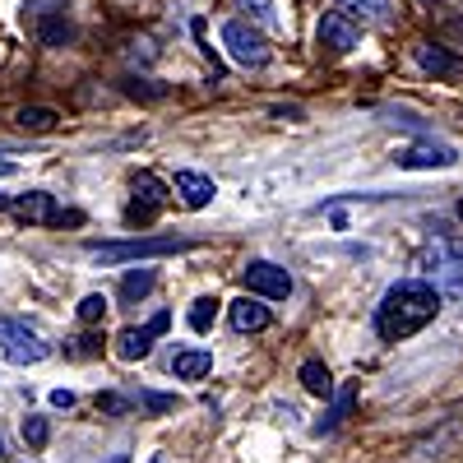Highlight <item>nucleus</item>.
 Listing matches in <instances>:
<instances>
[{
	"label": "nucleus",
	"instance_id": "7ed1b4c3",
	"mask_svg": "<svg viewBox=\"0 0 463 463\" xmlns=\"http://www.w3.org/2000/svg\"><path fill=\"white\" fill-rule=\"evenodd\" d=\"M195 250L190 237H135V241H89V255L121 264V260H158V255H181Z\"/></svg>",
	"mask_w": 463,
	"mask_h": 463
},
{
	"label": "nucleus",
	"instance_id": "0eeeda50",
	"mask_svg": "<svg viewBox=\"0 0 463 463\" xmlns=\"http://www.w3.org/2000/svg\"><path fill=\"white\" fill-rule=\"evenodd\" d=\"M10 213L24 218V222H52V227H80L84 213H74V209H56V200L47 195V190H33V195H19L10 200Z\"/></svg>",
	"mask_w": 463,
	"mask_h": 463
},
{
	"label": "nucleus",
	"instance_id": "c85d7f7f",
	"mask_svg": "<svg viewBox=\"0 0 463 463\" xmlns=\"http://www.w3.org/2000/svg\"><path fill=\"white\" fill-rule=\"evenodd\" d=\"M52 408H74V394L70 390H52Z\"/></svg>",
	"mask_w": 463,
	"mask_h": 463
},
{
	"label": "nucleus",
	"instance_id": "a211bd4d",
	"mask_svg": "<svg viewBox=\"0 0 463 463\" xmlns=\"http://www.w3.org/2000/svg\"><path fill=\"white\" fill-rule=\"evenodd\" d=\"M213 371V353H204V347H185V353L172 357V375L176 380H204Z\"/></svg>",
	"mask_w": 463,
	"mask_h": 463
},
{
	"label": "nucleus",
	"instance_id": "4468645a",
	"mask_svg": "<svg viewBox=\"0 0 463 463\" xmlns=\"http://www.w3.org/2000/svg\"><path fill=\"white\" fill-rule=\"evenodd\" d=\"M417 65L431 74V80H463V56H454V52H445V47H436V43H427V47H417Z\"/></svg>",
	"mask_w": 463,
	"mask_h": 463
},
{
	"label": "nucleus",
	"instance_id": "6e6552de",
	"mask_svg": "<svg viewBox=\"0 0 463 463\" xmlns=\"http://www.w3.org/2000/svg\"><path fill=\"white\" fill-rule=\"evenodd\" d=\"M33 33H37V43H43V47L74 43V24H70L61 0H33Z\"/></svg>",
	"mask_w": 463,
	"mask_h": 463
},
{
	"label": "nucleus",
	"instance_id": "aec40b11",
	"mask_svg": "<svg viewBox=\"0 0 463 463\" xmlns=\"http://www.w3.org/2000/svg\"><path fill=\"white\" fill-rule=\"evenodd\" d=\"M19 130H28V135H52L56 126H61V116L52 111V107H19Z\"/></svg>",
	"mask_w": 463,
	"mask_h": 463
},
{
	"label": "nucleus",
	"instance_id": "f257e3e1",
	"mask_svg": "<svg viewBox=\"0 0 463 463\" xmlns=\"http://www.w3.org/2000/svg\"><path fill=\"white\" fill-rule=\"evenodd\" d=\"M436 316H440L436 283H427V279H399L390 292L380 297V306H375V334L384 343H399V338H412L417 329H427Z\"/></svg>",
	"mask_w": 463,
	"mask_h": 463
},
{
	"label": "nucleus",
	"instance_id": "cd10ccee",
	"mask_svg": "<svg viewBox=\"0 0 463 463\" xmlns=\"http://www.w3.org/2000/svg\"><path fill=\"white\" fill-rule=\"evenodd\" d=\"M93 353H102L98 338H74V347H70V357H93Z\"/></svg>",
	"mask_w": 463,
	"mask_h": 463
},
{
	"label": "nucleus",
	"instance_id": "5701e85b",
	"mask_svg": "<svg viewBox=\"0 0 463 463\" xmlns=\"http://www.w3.org/2000/svg\"><path fill=\"white\" fill-rule=\"evenodd\" d=\"M213 316H218V301H213V297H200L195 306H190V329L209 334V329H213Z\"/></svg>",
	"mask_w": 463,
	"mask_h": 463
},
{
	"label": "nucleus",
	"instance_id": "c756f323",
	"mask_svg": "<svg viewBox=\"0 0 463 463\" xmlns=\"http://www.w3.org/2000/svg\"><path fill=\"white\" fill-rule=\"evenodd\" d=\"M14 172H19L14 163H5V158H0V176H14Z\"/></svg>",
	"mask_w": 463,
	"mask_h": 463
},
{
	"label": "nucleus",
	"instance_id": "2eb2a0df",
	"mask_svg": "<svg viewBox=\"0 0 463 463\" xmlns=\"http://www.w3.org/2000/svg\"><path fill=\"white\" fill-rule=\"evenodd\" d=\"M338 10L362 19V24H375V28L394 24V0H338Z\"/></svg>",
	"mask_w": 463,
	"mask_h": 463
},
{
	"label": "nucleus",
	"instance_id": "412c9836",
	"mask_svg": "<svg viewBox=\"0 0 463 463\" xmlns=\"http://www.w3.org/2000/svg\"><path fill=\"white\" fill-rule=\"evenodd\" d=\"M153 288H158V274H153V269H130V274L121 279V301H144Z\"/></svg>",
	"mask_w": 463,
	"mask_h": 463
},
{
	"label": "nucleus",
	"instance_id": "ddd939ff",
	"mask_svg": "<svg viewBox=\"0 0 463 463\" xmlns=\"http://www.w3.org/2000/svg\"><path fill=\"white\" fill-rule=\"evenodd\" d=\"M227 320H232V329L237 334H260V329H269V306L260 301V297H237L227 306Z\"/></svg>",
	"mask_w": 463,
	"mask_h": 463
},
{
	"label": "nucleus",
	"instance_id": "6ab92c4d",
	"mask_svg": "<svg viewBox=\"0 0 463 463\" xmlns=\"http://www.w3.org/2000/svg\"><path fill=\"white\" fill-rule=\"evenodd\" d=\"M297 375H301V390H306V394H316V399H329V394H334V380H329V366H325V362H316V357L301 362Z\"/></svg>",
	"mask_w": 463,
	"mask_h": 463
},
{
	"label": "nucleus",
	"instance_id": "473e14b6",
	"mask_svg": "<svg viewBox=\"0 0 463 463\" xmlns=\"http://www.w3.org/2000/svg\"><path fill=\"white\" fill-rule=\"evenodd\" d=\"M421 5H440V0H421Z\"/></svg>",
	"mask_w": 463,
	"mask_h": 463
},
{
	"label": "nucleus",
	"instance_id": "f3484780",
	"mask_svg": "<svg viewBox=\"0 0 463 463\" xmlns=\"http://www.w3.org/2000/svg\"><path fill=\"white\" fill-rule=\"evenodd\" d=\"M353 403H357V384H343V390L334 394V408L316 421V436H329V431H338L347 417H353Z\"/></svg>",
	"mask_w": 463,
	"mask_h": 463
},
{
	"label": "nucleus",
	"instance_id": "72a5a7b5",
	"mask_svg": "<svg viewBox=\"0 0 463 463\" xmlns=\"http://www.w3.org/2000/svg\"><path fill=\"white\" fill-rule=\"evenodd\" d=\"M0 458H5V440H0Z\"/></svg>",
	"mask_w": 463,
	"mask_h": 463
},
{
	"label": "nucleus",
	"instance_id": "7c9ffc66",
	"mask_svg": "<svg viewBox=\"0 0 463 463\" xmlns=\"http://www.w3.org/2000/svg\"><path fill=\"white\" fill-rule=\"evenodd\" d=\"M107 463H130V458H126V454H111V458H107Z\"/></svg>",
	"mask_w": 463,
	"mask_h": 463
},
{
	"label": "nucleus",
	"instance_id": "423d86ee",
	"mask_svg": "<svg viewBox=\"0 0 463 463\" xmlns=\"http://www.w3.org/2000/svg\"><path fill=\"white\" fill-rule=\"evenodd\" d=\"M241 283H246L250 297H264V301L292 297V274H288L283 264H274V260H250V264L241 269Z\"/></svg>",
	"mask_w": 463,
	"mask_h": 463
},
{
	"label": "nucleus",
	"instance_id": "c9c22d12",
	"mask_svg": "<svg viewBox=\"0 0 463 463\" xmlns=\"http://www.w3.org/2000/svg\"><path fill=\"white\" fill-rule=\"evenodd\" d=\"M458 218H463V204H458Z\"/></svg>",
	"mask_w": 463,
	"mask_h": 463
},
{
	"label": "nucleus",
	"instance_id": "393cba45",
	"mask_svg": "<svg viewBox=\"0 0 463 463\" xmlns=\"http://www.w3.org/2000/svg\"><path fill=\"white\" fill-rule=\"evenodd\" d=\"M102 316H107V297H102V292H89V297L80 301V320H84V325H102Z\"/></svg>",
	"mask_w": 463,
	"mask_h": 463
},
{
	"label": "nucleus",
	"instance_id": "bb28decb",
	"mask_svg": "<svg viewBox=\"0 0 463 463\" xmlns=\"http://www.w3.org/2000/svg\"><path fill=\"white\" fill-rule=\"evenodd\" d=\"M144 408H148V412H172L176 399H172V394H144Z\"/></svg>",
	"mask_w": 463,
	"mask_h": 463
},
{
	"label": "nucleus",
	"instance_id": "f704fd0d",
	"mask_svg": "<svg viewBox=\"0 0 463 463\" xmlns=\"http://www.w3.org/2000/svg\"><path fill=\"white\" fill-rule=\"evenodd\" d=\"M148 463H163V458H148Z\"/></svg>",
	"mask_w": 463,
	"mask_h": 463
},
{
	"label": "nucleus",
	"instance_id": "4be33fe9",
	"mask_svg": "<svg viewBox=\"0 0 463 463\" xmlns=\"http://www.w3.org/2000/svg\"><path fill=\"white\" fill-rule=\"evenodd\" d=\"M237 10H246L255 24H264V28H283V19H279V0H237Z\"/></svg>",
	"mask_w": 463,
	"mask_h": 463
},
{
	"label": "nucleus",
	"instance_id": "9b49d317",
	"mask_svg": "<svg viewBox=\"0 0 463 463\" xmlns=\"http://www.w3.org/2000/svg\"><path fill=\"white\" fill-rule=\"evenodd\" d=\"M394 163H399L403 172H436V167H454V163H458V148L427 139V144H408V148H399V153H394Z\"/></svg>",
	"mask_w": 463,
	"mask_h": 463
},
{
	"label": "nucleus",
	"instance_id": "a878e982",
	"mask_svg": "<svg viewBox=\"0 0 463 463\" xmlns=\"http://www.w3.org/2000/svg\"><path fill=\"white\" fill-rule=\"evenodd\" d=\"M130 408V399H121V394H98V412H126Z\"/></svg>",
	"mask_w": 463,
	"mask_h": 463
},
{
	"label": "nucleus",
	"instance_id": "dca6fc26",
	"mask_svg": "<svg viewBox=\"0 0 463 463\" xmlns=\"http://www.w3.org/2000/svg\"><path fill=\"white\" fill-rule=\"evenodd\" d=\"M176 195L185 209H204L213 200V181L204 172H176Z\"/></svg>",
	"mask_w": 463,
	"mask_h": 463
},
{
	"label": "nucleus",
	"instance_id": "1a4fd4ad",
	"mask_svg": "<svg viewBox=\"0 0 463 463\" xmlns=\"http://www.w3.org/2000/svg\"><path fill=\"white\" fill-rule=\"evenodd\" d=\"M163 204H167V185L153 176V172H139L135 176V200L126 204V222L130 227H148L153 218L163 213Z\"/></svg>",
	"mask_w": 463,
	"mask_h": 463
},
{
	"label": "nucleus",
	"instance_id": "20e7f679",
	"mask_svg": "<svg viewBox=\"0 0 463 463\" xmlns=\"http://www.w3.org/2000/svg\"><path fill=\"white\" fill-rule=\"evenodd\" d=\"M222 47H227V56L237 61L241 70H264V65H269L264 33L250 28L246 19H227V24H222Z\"/></svg>",
	"mask_w": 463,
	"mask_h": 463
},
{
	"label": "nucleus",
	"instance_id": "f8f14e48",
	"mask_svg": "<svg viewBox=\"0 0 463 463\" xmlns=\"http://www.w3.org/2000/svg\"><path fill=\"white\" fill-rule=\"evenodd\" d=\"M316 37H320V47H325V52L343 56V52H353V47H357V37H362V28H357V19H353V14H343V10H334V14H325V19H320Z\"/></svg>",
	"mask_w": 463,
	"mask_h": 463
},
{
	"label": "nucleus",
	"instance_id": "2f4dec72",
	"mask_svg": "<svg viewBox=\"0 0 463 463\" xmlns=\"http://www.w3.org/2000/svg\"><path fill=\"white\" fill-rule=\"evenodd\" d=\"M0 209H10V195H0Z\"/></svg>",
	"mask_w": 463,
	"mask_h": 463
},
{
	"label": "nucleus",
	"instance_id": "f03ea898",
	"mask_svg": "<svg viewBox=\"0 0 463 463\" xmlns=\"http://www.w3.org/2000/svg\"><path fill=\"white\" fill-rule=\"evenodd\" d=\"M421 269H427V283H436V292L463 297V241H454V237L427 241V250H421Z\"/></svg>",
	"mask_w": 463,
	"mask_h": 463
},
{
	"label": "nucleus",
	"instance_id": "39448f33",
	"mask_svg": "<svg viewBox=\"0 0 463 463\" xmlns=\"http://www.w3.org/2000/svg\"><path fill=\"white\" fill-rule=\"evenodd\" d=\"M0 353H5V362H14V366H37V362H47L52 347L37 338L24 320L0 316Z\"/></svg>",
	"mask_w": 463,
	"mask_h": 463
},
{
	"label": "nucleus",
	"instance_id": "b1692460",
	"mask_svg": "<svg viewBox=\"0 0 463 463\" xmlns=\"http://www.w3.org/2000/svg\"><path fill=\"white\" fill-rule=\"evenodd\" d=\"M47 436H52L47 417H33V412H28V417H24V440H28L33 449H43V445H47Z\"/></svg>",
	"mask_w": 463,
	"mask_h": 463
},
{
	"label": "nucleus",
	"instance_id": "9d476101",
	"mask_svg": "<svg viewBox=\"0 0 463 463\" xmlns=\"http://www.w3.org/2000/svg\"><path fill=\"white\" fill-rule=\"evenodd\" d=\"M167 329H172L167 311H158L144 329H121V334H116V357H121V362H144L153 353V338H163Z\"/></svg>",
	"mask_w": 463,
	"mask_h": 463
}]
</instances>
